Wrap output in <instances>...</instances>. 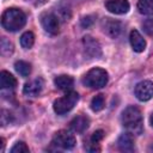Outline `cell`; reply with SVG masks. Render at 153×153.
I'll return each mask as SVG.
<instances>
[{
  "instance_id": "1",
  "label": "cell",
  "mask_w": 153,
  "mask_h": 153,
  "mask_svg": "<svg viewBox=\"0 0 153 153\" xmlns=\"http://www.w3.org/2000/svg\"><path fill=\"white\" fill-rule=\"evenodd\" d=\"M26 23L25 13L19 8H8L1 16V25L7 31L14 32L20 30Z\"/></svg>"
},
{
  "instance_id": "2",
  "label": "cell",
  "mask_w": 153,
  "mask_h": 153,
  "mask_svg": "<svg viewBox=\"0 0 153 153\" xmlns=\"http://www.w3.org/2000/svg\"><path fill=\"white\" fill-rule=\"evenodd\" d=\"M122 123L124 128L135 135L142 131V115L136 106H128L122 112Z\"/></svg>"
},
{
  "instance_id": "3",
  "label": "cell",
  "mask_w": 153,
  "mask_h": 153,
  "mask_svg": "<svg viewBox=\"0 0 153 153\" xmlns=\"http://www.w3.org/2000/svg\"><path fill=\"white\" fill-rule=\"evenodd\" d=\"M108 72L103 68H92L82 78V84L90 88H102L108 84Z\"/></svg>"
},
{
  "instance_id": "4",
  "label": "cell",
  "mask_w": 153,
  "mask_h": 153,
  "mask_svg": "<svg viewBox=\"0 0 153 153\" xmlns=\"http://www.w3.org/2000/svg\"><path fill=\"white\" fill-rule=\"evenodd\" d=\"M79 100V94L74 91H68L63 97L61 98H57L55 102H54V111L57 114V115H63L68 111H71L74 105L78 103Z\"/></svg>"
},
{
  "instance_id": "5",
  "label": "cell",
  "mask_w": 153,
  "mask_h": 153,
  "mask_svg": "<svg viewBox=\"0 0 153 153\" xmlns=\"http://www.w3.org/2000/svg\"><path fill=\"white\" fill-rule=\"evenodd\" d=\"M53 143L56 145L57 147H61L63 149H71L75 146L76 141L73 134H71L67 130H59L57 133H55L54 139H53Z\"/></svg>"
},
{
  "instance_id": "6",
  "label": "cell",
  "mask_w": 153,
  "mask_h": 153,
  "mask_svg": "<svg viewBox=\"0 0 153 153\" xmlns=\"http://www.w3.org/2000/svg\"><path fill=\"white\" fill-rule=\"evenodd\" d=\"M135 96L141 102L149 100L153 97V82L151 80L140 81L135 86Z\"/></svg>"
},
{
  "instance_id": "7",
  "label": "cell",
  "mask_w": 153,
  "mask_h": 153,
  "mask_svg": "<svg viewBox=\"0 0 153 153\" xmlns=\"http://www.w3.org/2000/svg\"><path fill=\"white\" fill-rule=\"evenodd\" d=\"M41 23L43 29L50 33V35H56L59 33V29H60V24H59V19L55 14L53 13H44L41 17Z\"/></svg>"
},
{
  "instance_id": "8",
  "label": "cell",
  "mask_w": 153,
  "mask_h": 153,
  "mask_svg": "<svg viewBox=\"0 0 153 153\" xmlns=\"http://www.w3.org/2000/svg\"><path fill=\"white\" fill-rule=\"evenodd\" d=\"M102 29L104 33H106L111 38H116L122 30V25L118 20L111 19V18H104L102 22Z\"/></svg>"
},
{
  "instance_id": "9",
  "label": "cell",
  "mask_w": 153,
  "mask_h": 153,
  "mask_svg": "<svg viewBox=\"0 0 153 153\" xmlns=\"http://www.w3.org/2000/svg\"><path fill=\"white\" fill-rule=\"evenodd\" d=\"M82 44H84V50L90 57H99L102 55V49L100 44L98 41L92 38L91 36H85L82 38Z\"/></svg>"
},
{
  "instance_id": "10",
  "label": "cell",
  "mask_w": 153,
  "mask_h": 153,
  "mask_svg": "<svg viewBox=\"0 0 153 153\" xmlns=\"http://www.w3.org/2000/svg\"><path fill=\"white\" fill-rule=\"evenodd\" d=\"M105 7L114 14H124L129 11V2L127 0H106Z\"/></svg>"
},
{
  "instance_id": "11",
  "label": "cell",
  "mask_w": 153,
  "mask_h": 153,
  "mask_svg": "<svg viewBox=\"0 0 153 153\" xmlns=\"http://www.w3.org/2000/svg\"><path fill=\"white\" fill-rule=\"evenodd\" d=\"M43 86H44V82H43V79L41 78H37L30 82H26L24 85V88H23V92L24 94L26 96H30V97H35L37 96L38 93H41V91L43 90Z\"/></svg>"
},
{
  "instance_id": "12",
  "label": "cell",
  "mask_w": 153,
  "mask_h": 153,
  "mask_svg": "<svg viewBox=\"0 0 153 153\" xmlns=\"http://www.w3.org/2000/svg\"><path fill=\"white\" fill-rule=\"evenodd\" d=\"M69 126L72 130L75 133H84L90 126V118L85 115H79L71 121Z\"/></svg>"
},
{
  "instance_id": "13",
  "label": "cell",
  "mask_w": 153,
  "mask_h": 153,
  "mask_svg": "<svg viewBox=\"0 0 153 153\" xmlns=\"http://www.w3.org/2000/svg\"><path fill=\"white\" fill-rule=\"evenodd\" d=\"M129 41H130V44H131V48L134 51L141 53L146 49V41L143 39V37L140 35V32L137 30H133L130 32Z\"/></svg>"
},
{
  "instance_id": "14",
  "label": "cell",
  "mask_w": 153,
  "mask_h": 153,
  "mask_svg": "<svg viewBox=\"0 0 153 153\" xmlns=\"http://www.w3.org/2000/svg\"><path fill=\"white\" fill-rule=\"evenodd\" d=\"M54 84L55 86L59 88V90H62V91H71L72 87H73V84H74V80L72 76L69 75H66V74H62V75H59L54 79Z\"/></svg>"
},
{
  "instance_id": "15",
  "label": "cell",
  "mask_w": 153,
  "mask_h": 153,
  "mask_svg": "<svg viewBox=\"0 0 153 153\" xmlns=\"http://www.w3.org/2000/svg\"><path fill=\"white\" fill-rule=\"evenodd\" d=\"M16 86H17L16 78L10 72L1 71L0 72V87L5 90V88H14Z\"/></svg>"
},
{
  "instance_id": "16",
  "label": "cell",
  "mask_w": 153,
  "mask_h": 153,
  "mask_svg": "<svg viewBox=\"0 0 153 153\" xmlns=\"http://www.w3.org/2000/svg\"><path fill=\"white\" fill-rule=\"evenodd\" d=\"M117 146H118L120 151H122V152H133L134 151V142H133L131 136L128 133L127 134H122L118 137Z\"/></svg>"
},
{
  "instance_id": "17",
  "label": "cell",
  "mask_w": 153,
  "mask_h": 153,
  "mask_svg": "<svg viewBox=\"0 0 153 153\" xmlns=\"http://www.w3.org/2000/svg\"><path fill=\"white\" fill-rule=\"evenodd\" d=\"M137 10L146 16H153V0H139Z\"/></svg>"
},
{
  "instance_id": "18",
  "label": "cell",
  "mask_w": 153,
  "mask_h": 153,
  "mask_svg": "<svg viewBox=\"0 0 153 153\" xmlns=\"http://www.w3.org/2000/svg\"><path fill=\"white\" fill-rule=\"evenodd\" d=\"M14 68H16L17 73L19 75H22L23 78L29 76L30 73H31V66H30V63H27L25 61H22V60L20 61H17L14 63Z\"/></svg>"
},
{
  "instance_id": "19",
  "label": "cell",
  "mask_w": 153,
  "mask_h": 153,
  "mask_svg": "<svg viewBox=\"0 0 153 153\" xmlns=\"http://www.w3.org/2000/svg\"><path fill=\"white\" fill-rule=\"evenodd\" d=\"M14 50V47H13V43L7 39L6 37H2L1 38V42H0V53L2 56H10Z\"/></svg>"
},
{
  "instance_id": "20",
  "label": "cell",
  "mask_w": 153,
  "mask_h": 153,
  "mask_svg": "<svg viewBox=\"0 0 153 153\" xmlns=\"http://www.w3.org/2000/svg\"><path fill=\"white\" fill-rule=\"evenodd\" d=\"M33 42H35V36L31 31H26L20 37V45L24 48V49H30L32 45H33Z\"/></svg>"
},
{
  "instance_id": "21",
  "label": "cell",
  "mask_w": 153,
  "mask_h": 153,
  "mask_svg": "<svg viewBox=\"0 0 153 153\" xmlns=\"http://www.w3.org/2000/svg\"><path fill=\"white\" fill-rule=\"evenodd\" d=\"M105 105V98L103 94H97L91 100V109L93 111H100Z\"/></svg>"
},
{
  "instance_id": "22",
  "label": "cell",
  "mask_w": 153,
  "mask_h": 153,
  "mask_svg": "<svg viewBox=\"0 0 153 153\" xmlns=\"http://www.w3.org/2000/svg\"><path fill=\"white\" fill-rule=\"evenodd\" d=\"M30 149L29 147L26 146L25 142L23 141H18L12 148H11V153H29Z\"/></svg>"
},
{
  "instance_id": "23",
  "label": "cell",
  "mask_w": 153,
  "mask_h": 153,
  "mask_svg": "<svg viewBox=\"0 0 153 153\" xmlns=\"http://www.w3.org/2000/svg\"><path fill=\"white\" fill-rule=\"evenodd\" d=\"M142 29H143V31H145L147 35L153 36V19H152V18L146 19V20L142 23Z\"/></svg>"
},
{
  "instance_id": "24",
  "label": "cell",
  "mask_w": 153,
  "mask_h": 153,
  "mask_svg": "<svg viewBox=\"0 0 153 153\" xmlns=\"http://www.w3.org/2000/svg\"><path fill=\"white\" fill-rule=\"evenodd\" d=\"M104 137V131L103 130H96L92 136H91V145H98V142Z\"/></svg>"
},
{
  "instance_id": "25",
  "label": "cell",
  "mask_w": 153,
  "mask_h": 153,
  "mask_svg": "<svg viewBox=\"0 0 153 153\" xmlns=\"http://www.w3.org/2000/svg\"><path fill=\"white\" fill-rule=\"evenodd\" d=\"M92 22H93L92 17L87 16V17H85V18H82V19H81V26H84V27H87V26H90V25L92 24Z\"/></svg>"
},
{
  "instance_id": "26",
  "label": "cell",
  "mask_w": 153,
  "mask_h": 153,
  "mask_svg": "<svg viewBox=\"0 0 153 153\" xmlns=\"http://www.w3.org/2000/svg\"><path fill=\"white\" fill-rule=\"evenodd\" d=\"M1 114H2V115H1V124H2V126H6L7 123H10V116H8V117L6 116V115H7V111H6V110H2Z\"/></svg>"
},
{
  "instance_id": "27",
  "label": "cell",
  "mask_w": 153,
  "mask_h": 153,
  "mask_svg": "<svg viewBox=\"0 0 153 153\" xmlns=\"http://www.w3.org/2000/svg\"><path fill=\"white\" fill-rule=\"evenodd\" d=\"M149 122H151V124H152V127H153V114H152V116H151V118H149Z\"/></svg>"
},
{
  "instance_id": "28",
  "label": "cell",
  "mask_w": 153,
  "mask_h": 153,
  "mask_svg": "<svg viewBox=\"0 0 153 153\" xmlns=\"http://www.w3.org/2000/svg\"><path fill=\"white\" fill-rule=\"evenodd\" d=\"M44 1H45V0H38V2H39V4H41V2H44Z\"/></svg>"
},
{
  "instance_id": "29",
  "label": "cell",
  "mask_w": 153,
  "mask_h": 153,
  "mask_svg": "<svg viewBox=\"0 0 153 153\" xmlns=\"http://www.w3.org/2000/svg\"><path fill=\"white\" fill-rule=\"evenodd\" d=\"M26 1H29V0H26ZM30 1H32V0H30Z\"/></svg>"
}]
</instances>
